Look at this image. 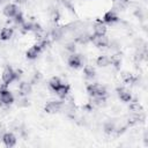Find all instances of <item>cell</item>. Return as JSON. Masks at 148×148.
I'll list each match as a JSON object with an SVG mask.
<instances>
[{
	"label": "cell",
	"instance_id": "cell-1",
	"mask_svg": "<svg viewBox=\"0 0 148 148\" xmlns=\"http://www.w3.org/2000/svg\"><path fill=\"white\" fill-rule=\"evenodd\" d=\"M18 73L17 72H15L12 67H6L5 68V71L2 72V81H3V83L7 86V84H9V83H12L13 81H15L16 79H18Z\"/></svg>",
	"mask_w": 148,
	"mask_h": 148
},
{
	"label": "cell",
	"instance_id": "cell-2",
	"mask_svg": "<svg viewBox=\"0 0 148 148\" xmlns=\"http://www.w3.org/2000/svg\"><path fill=\"white\" fill-rule=\"evenodd\" d=\"M87 91L90 96L92 97H97V96H105L106 95V89L97 83H91L87 87Z\"/></svg>",
	"mask_w": 148,
	"mask_h": 148
},
{
	"label": "cell",
	"instance_id": "cell-3",
	"mask_svg": "<svg viewBox=\"0 0 148 148\" xmlns=\"http://www.w3.org/2000/svg\"><path fill=\"white\" fill-rule=\"evenodd\" d=\"M90 40L97 47H105V46L109 45V39H108V37L105 35L99 36V35H95L94 34L92 36H90Z\"/></svg>",
	"mask_w": 148,
	"mask_h": 148
},
{
	"label": "cell",
	"instance_id": "cell-4",
	"mask_svg": "<svg viewBox=\"0 0 148 148\" xmlns=\"http://www.w3.org/2000/svg\"><path fill=\"white\" fill-rule=\"evenodd\" d=\"M13 102H14V96L12 95V92L5 88H1L0 89V103L9 105Z\"/></svg>",
	"mask_w": 148,
	"mask_h": 148
},
{
	"label": "cell",
	"instance_id": "cell-5",
	"mask_svg": "<svg viewBox=\"0 0 148 148\" xmlns=\"http://www.w3.org/2000/svg\"><path fill=\"white\" fill-rule=\"evenodd\" d=\"M61 108H62V103H61V102H59V101H52V102H49V103L45 105L44 110H45L47 113H56V112L60 111Z\"/></svg>",
	"mask_w": 148,
	"mask_h": 148
},
{
	"label": "cell",
	"instance_id": "cell-6",
	"mask_svg": "<svg viewBox=\"0 0 148 148\" xmlns=\"http://www.w3.org/2000/svg\"><path fill=\"white\" fill-rule=\"evenodd\" d=\"M18 12H20L18 7L16 5H14V3H8V5H6L3 7V14L7 17H14Z\"/></svg>",
	"mask_w": 148,
	"mask_h": 148
},
{
	"label": "cell",
	"instance_id": "cell-7",
	"mask_svg": "<svg viewBox=\"0 0 148 148\" xmlns=\"http://www.w3.org/2000/svg\"><path fill=\"white\" fill-rule=\"evenodd\" d=\"M42 46L39 45V44H36V45H34V46H31L28 51H27V58L28 59H35V58H37L38 56H39V53L42 52Z\"/></svg>",
	"mask_w": 148,
	"mask_h": 148
},
{
	"label": "cell",
	"instance_id": "cell-8",
	"mask_svg": "<svg viewBox=\"0 0 148 148\" xmlns=\"http://www.w3.org/2000/svg\"><path fill=\"white\" fill-rule=\"evenodd\" d=\"M68 65L72 68H80L82 66V58L80 54H72L68 58Z\"/></svg>",
	"mask_w": 148,
	"mask_h": 148
},
{
	"label": "cell",
	"instance_id": "cell-9",
	"mask_svg": "<svg viewBox=\"0 0 148 148\" xmlns=\"http://www.w3.org/2000/svg\"><path fill=\"white\" fill-rule=\"evenodd\" d=\"M2 142L6 147H14L16 143V138L13 133H5L2 135Z\"/></svg>",
	"mask_w": 148,
	"mask_h": 148
},
{
	"label": "cell",
	"instance_id": "cell-10",
	"mask_svg": "<svg viewBox=\"0 0 148 148\" xmlns=\"http://www.w3.org/2000/svg\"><path fill=\"white\" fill-rule=\"evenodd\" d=\"M117 94H118L119 98H120L123 102L128 103V102L132 101V95H131V92H130L127 89H125V88H118V89H117Z\"/></svg>",
	"mask_w": 148,
	"mask_h": 148
},
{
	"label": "cell",
	"instance_id": "cell-11",
	"mask_svg": "<svg viewBox=\"0 0 148 148\" xmlns=\"http://www.w3.org/2000/svg\"><path fill=\"white\" fill-rule=\"evenodd\" d=\"M103 21H104L105 23L112 24V23H114V22L118 21V15L116 14L114 10H109V12H106V13L104 14V16H103Z\"/></svg>",
	"mask_w": 148,
	"mask_h": 148
},
{
	"label": "cell",
	"instance_id": "cell-12",
	"mask_svg": "<svg viewBox=\"0 0 148 148\" xmlns=\"http://www.w3.org/2000/svg\"><path fill=\"white\" fill-rule=\"evenodd\" d=\"M54 91H56V94H57L60 98H65V97L67 96V94L69 92V86H68V84H64V83H61Z\"/></svg>",
	"mask_w": 148,
	"mask_h": 148
},
{
	"label": "cell",
	"instance_id": "cell-13",
	"mask_svg": "<svg viewBox=\"0 0 148 148\" xmlns=\"http://www.w3.org/2000/svg\"><path fill=\"white\" fill-rule=\"evenodd\" d=\"M105 32H106V27L104 25V23H102L101 21L96 22L94 25V34L102 36V35H105Z\"/></svg>",
	"mask_w": 148,
	"mask_h": 148
},
{
	"label": "cell",
	"instance_id": "cell-14",
	"mask_svg": "<svg viewBox=\"0 0 148 148\" xmlns=\"http://www.w3.org/2000/svg\"><path fill=\"white\" fill-rule=\"evenodd\" d=\"M18 91H20V94H21L22 96L29 95L30 91H31V86H30V83H28V82H22V83H20V86H18Z\"/></svg>",
	"mask_w": 148,
	"mask_h": 148
},
{
	"label": "cell",
	"instance_id": "cell-15",
	"mask_svg": "<svg viewBox=\"0 0 148 148\" xmlns=\"http://www.w3.org/2000/svg\"><path fill=\"white\" fill-rule=\"evenodd\" d=\"M13 36V29L12 28H3L0 31V38L2 40H8Z\"/></svg>",
	"mask_w": 148,
	"mask_h": 148
},
{
	"label": "cell",
	"instance_id": "cell-16",
	"mask_svg": "<svg viewBox=\"0 0 148 148\" xmlns=\"http://www.w3.org/2000/svg\"><path fill=\"white\" fill-rule=\"evenodd\" d=\"M96 64H97L99 67H105V66L110 65V58L106 57V56H99V57L96 59Z\"/></svg>",
	"mask_w": 148,
	"mask_h": 148
},
{
	"label": "cell",
	"instance_id": "cell-17",
	"mask_svg": "<svg viewBox=\"0 0 148 148\" xmlns=\"http://www.w3.org/2000/svg\"><path fill=\"white\" fill-rule=\"evenodd\" d=\"M83 73H84V75H86V77L92 79V77L95 76V68H94L92 66H90V65H87V66H84V68H83Z\"/></svg>",
	"mask_w": 148,
	"mask_h": 148
},
{
	"label": "cell",
	"instance_id": "cell-18",
	"mask_svg": "<svg viewBox=\"0 0 148 148\" xmlns=\"http://www.w3.org/2000/svg\"><path fill=\"white\" fill-rule=\"evenodd\" d=\"M89 40H90V36L88 34H80L75 38V42L76 43H80V44H87Z\"/></svg>",
	"mask_w": 148,
	"mask_h": 148
},
{
	"label": "cell",
	"instance_id": "cell-19",
	"mask_svg": "<svg viewBox=\"0 0 148 148\" xmlns=\"http://www.w3.org/2000/svg\"><path fill=\"white\" fill-rule=\"evenodd\" d=\"M128 108H130V110H131L132 112H134V113H140V112H142V111H143L142 106H141L138 102H131Z\"/></svg>",
	"mask_w": 148,
	"mask_h": 148
},
{
	"label": "cell",
	"instance_id": "cell-20",
	"mask_svg": "<svg viewBox=\"0 0 148 148\" xmlns=\"http://www.w3.org/2000/svg\"><path fill=\"white\" fill-rule=\"evenodd\" d=\"M61 83H62V82L60 81V79H59V77H57V76H54V77H52V79L50 80L49 86H50V88H51L52 90H56V89H57Z\"/></svg>",
	"mask_w": 148,
	"mask_h": 148
},
{
	"label": "cell",
	"instance_id": "cell-21",
	"mask_svg": "<svg viewBox=\"0 0 148 148\" xmlns=\"http://www.w3.org/2000/svg\"><path fill=\"white\" fill-rule=\"evenodd\" d=\"M114 131H116V127H114V124H113V123L108 121V123L104 124V132H105L106 134H111V133H113Z\"/></svg>",
	"mask_w": 148,
	"mask_h": 148
},
{
	"label": "cell",
	"instance_id": "cell-22",
	"mask_svg": "<svg viewBox=\"0 0 148 148\" xmlns=\"http://www.w3.org/2000/svg\"><path fill=\"white\" fill-rule=\"evenodd\" d=\"M62 34H64V30L61 28H56L53 31H52V37L54 39H59L60 37H62Z\"/></svg>",
	"mask_w": 148,
	"mask_h": 148
},
{
	"label": "cell",
	"instance_id": "cell-23",
	"mask_svg": "<svg viewBox=\"0 0 148 148\" xmlns=\"http://www.w3.org/2000/svg\"><path fill=\"white\" fill-rule=\"evenodd\" d=\"M124 81H125V83H128V84H133V83H135V81H136V79L132 75V74H126L125 76H124Z\"/></svg>",
	"mask_w": 148,
	"mask_h": 148
},
{
	"label": "cell",
	"instance_id": "cell-24",
	"mask_svg": "<svg viewBox=\"0 0 148 148\" xmlns=\"http://www.w3.org/2000/svg\"><path fill=\"white\" fill-rule=\"evenodd\" d=\"M13 18H14L15 23H17V24H23V23H24V18H23V15H22L21 12H18Z\"/></svg>",
	"mask_w": 148,
	"mask_h": 148
},
{
	"label": "cell",
	"instance_id": "cell-25",
	"mask_svg": "<svg viewBox=\"0 0 148 148\" xmlns=\"http://www.w3.org/2000/svg\"><path fill=\"white\" fill-rule=\"evenodd\" d=\"M66 50H68V51H71V52H74V51H75V44H74V42H73V43H68V44L66 45Z\"/></svg>",
	"mask_w": 148,
	"mask_h": 148
}]
</instances>
